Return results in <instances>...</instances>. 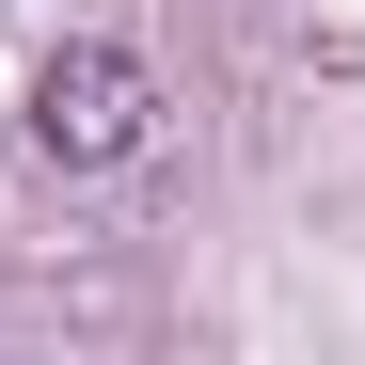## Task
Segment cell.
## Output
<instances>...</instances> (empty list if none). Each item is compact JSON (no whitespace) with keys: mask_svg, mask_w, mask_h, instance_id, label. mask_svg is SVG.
<instances>
[{"mask_svg":"<svg viewBox=\"0 0 365 365\" xmlns=\"http://www.w3.org/2000/svg\"><path fill=\"white\" fill-rule=\"evenodd\" d=\"M143 128H159V80H143V48H111V32L48 48V80H32V159L111 175V159H143Z\"/></svg>","mask_w":365,"mask_h":365,"instance_id":"6da1fadb","label":"cell"}]
</instances>
